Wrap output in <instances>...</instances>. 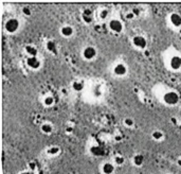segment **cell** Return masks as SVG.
Wrapping results in <instances>:
<instances>
[{
	"label": "cell",
	"instance_id": "obj_31",
	"mask_svg": "<svg viewBox=\"0 0 181 174\" xmlns=\"http://www.w3.org/2000/svg\"><path fill=\"white\" fill-rule=\"evenodd\" d=\"M19 174H32V173H31L30 171H23V172H20Z\"/></svg>",
	"mask_w": 181,
	"mask_h": 174
},
{
	"label": "cell",
	"instance_id": "obj_11",
	"mask_svg": "<svg viewBox=\"0 0 181 174\" xmlns=\"http://www.w3.org/2000/svg\"><path fill=\"white\" fill-rule=\"evenodd\" d=\"M73 33H74V29L69 25L64 26V27L61 28V34L64 37H71L73 35Z\"/></svg>",
	"mask_w": 181,
	"mask_h": 174
},
{
	"label": "cell",
	"instance_id": "obj_32",
	"mask_svg": "<svg viewBox=\"0 0 181 174\" xmlns=\"http://www.w3.org/2000/svg\"><path fill=\"white\" fill-rule=\"evenodd\" d=\"M121 139H122V138H121V136H116V140H117V141H120Z\"/></svg>",
	"mask_w": 181,
	"mask_h": 174
},
{
	"label": "cell",
	"instance_id": "obj_19",
	"mask_svg": "<svg viewBox=\"0 0 181 174\" xmlns=\"http://www.w3.org/2000/svg\"><path fill=\"white\" fill-rule=\"evenodd\" d=\"M72 88L76 91V92H80L84 89V84L82 82H78V81H74L72 83Z\"/></svg>",
	"mask_w": 181,
	"mask_h": 174
},
{
	"label": "cell",
	"instance_id": "obj_23",
	"mask_svg": "<svg viewBox=\"0 0 181 174\" xmlns=\"http://www.w3.org/2000/svg\"><path fill=\"white\" fill-rule=\"evenodd\" d=\"M108 15H109V11L108 10H106V9H103V10L100 12L101 19H106V18H108Z\"/></svg>",
	"mask_w": 181,
	"mask_h": 174
},
{
	"label": "cell",
	"instance_id": "obj_17",
	"mask_svg": "<svg viewBox=\"0 0 181 174\" xmlns=\"http://www.w3.org/2000/svg\"><path fill=\"white\" fill-rule=\"evenodd\" d=\"M40 131H42L44 134L49 135V134L52 133L53 126H52V124H50V123H44V124H42V126H40Z\"/></svg>",
	"mask_w": 181,
	"mask_h": 174
},
{
	"label": "cell",
	"instance_id": "obj_20",
	"mask_svg": "<svg viewBox=\"0 0 181 174\" xmlns=\"http://www.w3.org/2000/svg\"><path fill=\"white\" fill-rule=\"evenodd\" d=\"M151 137H153L155 140L159 141V140H162V139H163L164 135H163V133H162L161 131H155V132L151 134Z\"/></svg>",
	"mask_w": 181,
	"mask_h": 174
},
{
	"label": "cell",
	"instance_id": "obj_29",
	"mask_svg": "<svg viewBox=\"0 0 181 174\" xmlns=\"http://www.w3.org/2000/svg\"><path fill=\"white\" fill-rule=\"evenodd\" d=\"M72 131H73L72 126H67V129H66V132L67 133H72Z\"/></svg>",
	"mask_w": 181,
	"mask_h": 174
},
{
	"label": "cell",
	"instance_id": "obj_3",
	"mask_svg": "<svg viewBox=\"0 0 181 174\" xmlns=\"http://www.w3.org/2000/svg\"><path fill=\"white\" fill-rule=\"evenodd\" d=\"M96 49L94 47H91V46H88L86 47L85 49L83 50V52H82V55H83V58L84 60H86V61H91L93 58H95L96 56Z\"/></svg>",
	"mask_w": 181,
	"mask_h": 174
},
{
	"label": "cell",
	"instance_id": "obj_14",
	"mask_svg": "<svg viewBox=\"0 0 181 174\" xmlns=\"http://www.w3.org/2000/svg\"><path fill=\"white\" fill-rule=\"evenodd\" d=\"M25 51L28 53L29 56H33V58L37 56V54H38V50H37V48L34 47V46H32V45H28V46H25Z\"/></svg>",
	"mask_w": 181,
	"mask_h": 174
},
{
	"label": "cell",
	"instance_id": "obj_7",
	"mask_svg": "<svg viewBox=\"0 0 181 174\" xmlns=\"http://www.w3.org/2000/svg\"><path fill=\"white\" fill-rule=\"evenodd\" d=\"M170 25L175 27V28H179L181 27V15L178 14V13H170Z\"/></svg>",
	"mask_w": 181,
	"mask_h": 174
},
{
	"label": "cell",
	"instance_id": "obj_15",
	"mask_svg": "<svg viewBox=\"0 0 181 174\" xmlns=\"http://www.w3.org/2000/svg\"><path fill=\"white\" fill-rule=\"evenodd\" d=\"M132 161H134L135 166L141 167L143 165V163H144V156H143L142 154H136L134 156V159H132Z\"/></svg>",
	"mask_w": 181,
	"mask_h": 174
},
{
	"label": "cell",
	"instance_id": "obj_18",
	"mask_svg": "<svg viewBox=\"0 0 181 174\" xmlns=\"http://www.w3.org/2000/svg\"><path fill=\"white\" fill-rule=\"evenodd\" d=\"M61 152V149H59L58 146H50V148H48L47 149V154L48 155H57L58 153Z\"/></svg>",
	"mask_w": 181,
	"mask_h": 174
},
{
	"label": "cell",
	"instance_id": "obj_24",
	"mask_svg": "<svg viewBox=\"0 0 181 174\" xmlns=\"http://www.w3.org/2000/svg\"><path fill=\"white\" fill-rule=\"evenodd\" d=\"M124 124H125L126 126L131 127V126H134L135 122H134V120H132L131 118H126L125 120H124Z\"/></svg>",
	"mask_w": 181,
	"mask_h": 174
},
{
	"label": "cell",
	"instance_id": "obj_6",
	"mask_svg": "<svg viewBox=\"0 0 181 174\" xmlns=\"http://www.w3.org/2000/svg\"><path fill=\"white\" fill-rule=\"evenodd\" d=\"M27 65H28V67L29 68H31V69L37 70L40 68L42 63H40V61L37 58V56H35V58H33V56H29V58H27Z\"/></svg>",
	"mask_w": 181,
	"mask_h": 174
},
{
	"label": "cell",
	"instance_id": "obj_28",
	"mask_svg": "<svg viewBox=\"0 0 181 174\" xmlns=\"http://www.w3.org/2000/svg\"><path fill=\"white\" fill-rule=\"evenodd\" d=\"M131 12L134 13V15H135L136 17H139V16H140V13H141V11H140V10H139L138 8H134Z\"/></svg>",
	"mask_w": 181,
	"mask_h": 174
},
{
	"label": "cell",
	"instance_id": "obj_5",
	"mask_svg": "<svg viewBox=\"0 0 181 174\" xmlns=\"http://www.w3.org/2000/svg\"><path fill=\"white\" fill-rule=\"evenodd\" d=\"M132 45L135 47L139 48V49H145L146 46H147V42H146L144 36L136 35L132 37Z\"/></svg>",
	"mask_w": 181,
	"mask_h": 174
},
{
	"label": "cell",
	"instance_id": "obj_9",
	"mask_svg": "<svg viewBox=\"0 0 181 174\" xmlns=\"http://www.w3.org/2000/svg\"><path fill=\"white\" fill-rule=\"evenodd\" d=\"M82 18H83L84 22L85 23H88L90 25L92 21H93V13L90 9H85L82 13Z\"/></svg>",
	"mask_w": 181,
	"mask_h": 174
},
{
	"label": "cell",
	"instance_id": "obj_27",
	"mask_svg": "<svg viewBox=\"0 0 181 174\" xmlns=\"http://www.w3.org/2000/svg\"><path fill=\"white\" fill-rule=\"evenodd\" d=\"M126 17V19H128V20H132L134 18H136V16L134 15V13L132 12H129V13H127V14L125 15Z\"/></svg>",
	"mask_w": 181,
	"mask_h": 174
},
{
	"label": "cell",
	"instance_id": "obj_30",
	"mask_svg": "<svg viewBox=\"0 0 181 174\" xmlns=\"http://www.w3.org/2000/svg\"><path fill=\"white\" fill-rule=\"evenodd\" d=\"M144 54H145V56H149V54H151V53H149V51H148V50H145Z\"/></svg>",
	"mask_w": 181,
	"mask_h": 174
},
{
	"label": "cell",
	"instance_id": "obj_16",
	"mask_svg": "<svg viewBox=\"0 0 181 174\" xmlns=\"http://www.w3.org/2000/svg\"><path fill=\"white\" fill-rule=\"evenodd\" d=\"M46 48L50 53H53V54H56L57 53V48H56V44L53 40H49V42L46 44Z\"/></svg>",
	"mask_w": 181,
	"mask_h": 174
},
{
	"label": "cell",
	"instance_id": "obj_25",
	"mask_svg": "<svg viewBox=\"0 0 181 174\" xmlns=\"http://www.w3.org/2000/svg\"><path fill=\"white\" fill-rule=\"evenodd\" d=\"M29 169H30L31 171H35L37 169L36 161H30V163H29Z\"/></svg>",
	"mask_w": 181,
	"mask_h": 174
},
{
	"label": "cell",
	"instance_id": "obj_13",
	"mask_svg": "<svg viewBox=\"0 0 181 174\" xmlns=\"http://www.w3.org/2000/svg\"><path fill=\"white\" fill-rule=\"evenodd\" d=\"M102 172L104 174H113L114 172V166L111 163H105L102 166Z\"/></svg>",
	"mask_w": 181,
	"mask_h": 174
},
{
	"label": "cell",
	"instance_id": "obj_26",
	"mask_svg": "<svg viewBox=\"0 0 181 174\" xmlns=\"http://www.w3.org/2000/svg\"><path fill=\"white\" fill-rule=\"evenodd\" d=\"M23 13L25 15V16H31L32 11H31V9L29 8V6H25V8L23 9Z\"/></svg>",
	"mask_w": 181,
	"mask_h": 174
},
{
	"label": "cell",
	"instance_id": "obj_34",
	"mask_svg": "<svg viewBox=\"0 0 181 174\" xmlns=\"http://www.w3.org/2000/svg\"><path fill=\"white\" fill-rule=\"evenodd\" d=\"M39 174H42V171H40V172H39Z\"/></svg>",
	"mask_w": 181,
	"mask_h": 174
},
{
	"label": "cell",
	"instance_id": "obj_33",
	"mask_svg": "<svg viewBox=\"0 0 181 174\" xmlns=\"http://www.w3.org/2000/svg\"><path fill=\"white\" fill-rule=\"evenodd\" d=\"M177 163H178V166L181 167V158H179V159L177 160Z\"/></svg>",
	"mask_w": 181,
	"mask_h": 174
},
{
	"label": "cell",
	"instance_id": "obj_8",
	"mask_svg": "<svg viewBox=\"0 0 181 174\" xmlns=\"http://www.w3.org/2000/svg\"><path fill=\"white\" fill-rule=\"evenodd\" d=\"M113 72H114V75H118V77H124V75L127 73V67H126L123 63H119L114 66Z\"/></svg>",
	"mask_w": 181,
	"mask_h": 174
},
{
	"label": "cell",
	"instance_id": "obj_22",
	"mask_svg": "<svg viewBox=\"0 0 181 174\" xmlns=\"http://www.w3.org/2000/svg\"><path fill=\"white\" fill-rule=\"evenodd\" d=\"M114 163H116V165H118V166H122L123 163H125V158L123 157V156H121V155H117V156L114 157Z\"/></svg>",
	"mask_w": 181,
	"mask_h": 174
},
{
	"label": "cell",
	"instance_id": "obj_1",
	"mask_svg": "<svg viewBox=\"0 0 181 174\" xmlns=\"http://www.w3.org/2000/svg\"><path fill=\"white\" fill-rule=\"evenodd\" d=\"M163 102L166 105L174 106L179 102V94L176 91H167L163 94Z\"/></svg>",
	"mask_w": 181,
	"mask_h": 174
},
{
	"label": "cell",
	"instance_id": "obj_10",
	"mask_svg": "<svg viewBox=\"0 0 181 174\" xmlns=\"http://www.w3.org/2000/svg\"><path fill=\"white\" fill-rule=\"evenodd\" d=\"M170 67L173 70H178L181 68V58L178 55L172 56L170 60Z\"/></svg>",
	"mask_w": 181,
	"mask_h": 174
},
{
	"label": "cell",
	"instance_id": "obj_21",
	"mask_svg": "<svg viewBox=\"0 0 181 174\" xmlns=\"http://www.w3.org/2000/svg\"><path fill=\"white\" fill-rule=\"evenodd\" d=\"M54 98L52 97V96H47V97L44 99V104L46 105V106H52L53 104H54Z\"/></svg>",
	"mask_w": 181,
	"mask_h": 174
},
{
	"label": "cell",
	"instance_id": "obj_12",
	"mask_svg": "<svg viewBox=\"0 0 181 174\" xmlns=\"http://www.w3.org/2000/svg\"><path fill=\"white\" fill-rule=\"evenodd\" d=\"M90 153L94 156H103V155H105V150L102 146H93L90 148Z\"/></svg>",
	"mask_w": 181,
	"mask_h": 174
},
{
	"label": "cell",
	"instance_id": "obj_2",
	"mask_svg": "<svg viewBox=\"0 0 181 174\" xmlns=\"http://www.w3.org/2000/svg\"><path fill=\"white\" fill-rule=\"evenodd\" d=\"M4 29L10 34L16 33L18 29H19V20L17 18H10V19L6 20V25H4Z\"/></svg>",
	"mask_w": 181,
	"mask_h": 174
},
{
	"label": "cell",
	"instance_id": "obj_4",
	"mask_svg": "<svg viewBox=\"0 0 181 174\" xmlns=\"http://www.w3.org/2000/svg\"><path fill=\"white\" fill-rule=\"evenodd\" d=\"M108 28L116 34H120L123 31V23L119 19H111L108 22Z\"/></svg>",
	"mask_w": 181,
	"mask_h": 174
}]
</instances>
